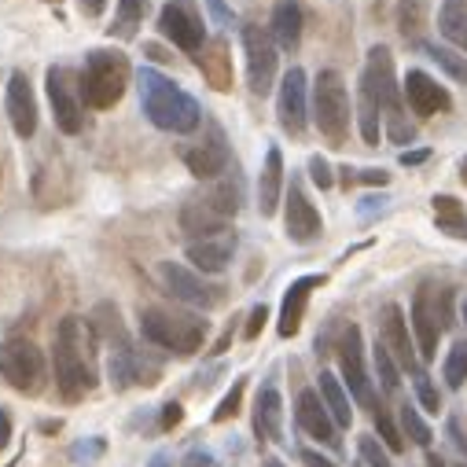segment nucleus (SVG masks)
<instances>
[{"label": "nucleus", "mask_w": 467, "mask_h": 467, "mask_svg": "<svg viewBox=\"0 0 467 467\" xmlns=\"http://www.w3.org/2000/svg\"><path fill=\"white\" fill-rule=\"evenodd\" d=\"M96 328L81 317H63L52 339V368L63 401H81L88 391L100 387V357H96Z\"/></svg>", "instance_id": "f257e3e1"}, {"label": "nucleus", "mask_w": 467, "mask_h": 467, "mask_svg": "<svg viewBox=\"0 0 467 467\" xmlns=\"http://www.w3.org/2000/svg\"><path fill=\"white\" fill-rule=\"evenodd\" d=\"M137 92H140V107L144 118L162 129V133H177L188 137L199 129L203 122V107L192 92H184L173 77L158 74L155 66H137Z\"/></svg>", "instance_id": "f03ea898"}, {"label": "nucleus", "mask_w": 467, "mask_h": 467, "mask_svg": "<svg viewBox=\"0 0 467 467\" xmlns=\"http://www.w3.org/2000/svg\"><path fill=\"white\" fill-rule=\"evenodd\" d=\"M364 77L371 81L380 96V107L387 115V137L394 144H409L416 140V122L409 118V107H405V92H401V81L394 74V56L387 45H371L368 48V63H364Z\"/></svg>", "instance_id": "7ed1b4c3"}, {"label": "nucleus", "mask_w": 467, "mask_h": 467, "mask_svg": "<svg viewBox=\"0 0 467 467\" xmlns=\"http://www.w3.org/2000/svg\"><path fill=\"white\" fill-rule=\"evenodd\" d=\"M129 77H137V74H133L129 59L118 48H96V52H88L85 56V70H81L85 107H92V111L118 107V100L126 96V88H129Z\"/></svg>", "instance_id": "20e7f679"}, {"label": "nucleus", "mask_w": 467, "mask_h": 467, "mask_svg": "<svg viewBox=\"0 0 467 467\" xmlns=\"http://www.w3.org/2000/svg\"><path fill=\"white\" fill-rule=\"evenodd\" d=\"M207 331H210V324L196 313L162 310V306H151L140 313V335L166 353H180V357L199 353L207 342Z\"/></svg>", "instance_id": "39448f33"}, {"label": "nucleus", "mask_w": 467, "mask_h": 467, "mask_svg": "<svg viewBox=\"0 0 467 467\" xmlns=\"http://www.w3.org/2000/svg\"><path fill=\"white\" fill-rule=\"evenodd\" d=\"M313 122L320 129V137L331 144V147H342L346 137H350V122H353V107H350V92H346V81L339 70H320L313 77Z\"/></svg>", "instance_id": "423d86ee"}, {"label": "nucleus", "mask_w": 467, "mask_h": 467, "mask_svg": "<svg viewBox=\"0 0 467 467\" xmlns=\"http://www.w3.org/2000/svg\"><path fill=\"white\" fill-rule=\"evenodd\" d=\"M449 317H452V291L445 284H438V279L420 284V291L412 295V335L420 342L423 360H434L438 339L449 328Z\"/></svg>", "instance_id": "0eeeda50"}, {"label": "nucleus", "mask_w": 467, "mask_h": 467, "mask_svg": "<svg viewBox=\"0 0 467 467\" xmlns=\"http://www.w3.org/2000/svg\"><path fill=\"white\" fill-rule=\"evenodd\" d=\"M0 376H5V383L15 387L19 394H37L45 387V376H48L45 350L23 335L5 339L0 342Z\"/></svg>", "instance_id": "6e6552de"}, {"label": "nucleus", "mask_w": 467, "mask_h": 467, "mask_svg": "<svg viewBox=\"0 0 467 467\" xmlns=\"http://www.w3.org/2000/svg\"><path fill=\"white\" fill-rule=\"evenodd\" d=\"M335 353H339V368H342V380H346L350 398H353L360 409H368L371 416H376L383 405H380L376 391H371V380H368V368H364V339H360V328H357V324H342L339 342H335Z\"/></svg>", "instance_id": "1a4fd4ad"}, {"label": "nucleus", "mask_w": 467, "mask_h": 467, "mask_svg": "<svg viewBox=\"0 0 467 467\" xmlns=\"http://www.w3.org/2000/svg\"><path fill=\"white\" fill-rule=\"evenodd\" d=\"M45 92H48V107L56 126L66 137H77L85 126V96H81V74L66 70V66H48L45 74Z\"/></svg>", "instance_id": "9d476101"}, {"label": "nucleus", "mask_w": 467, "mask_h": 467, "mask_svg": "<svg viewBox=\"0 0 467 467\" xmlns=\"http://www.w3.org/2000/svg\"><path fill=\"white\" fill-rule=\"evenodd\" d=\"M239 37H243V59H247V88L254 96H269L279 77V48L272 34L258 23H247Z\"/></svg>", "instance_id": "9b49d317"}, {"label": "nucleus", "mask_w": 467, "mask_h": 467, "mask_svg": "<svg viewBox=\"0 0 467 467\" xmlns=\"http://www.w3.org/2000/svg\"><path fill=\"white\" fill-rule=\"evenodd\" d=\"M158 34L180 48V52H188L192 59L207 48V23L203 15L196 12L192 0H166L162 12H158Z\"/></svg>", "instance_id": "f8f14e48"}, {"label": "nucleus", "mask_w": 467, "mask_h": 467, "mask_svg": "<svg viewBox=\"0 0 467 467\" xmlns=\"http://www.w3.org/2000/svg\"><path fill=\"white\" fill-rule=\"evenodd\" d=\"M276 122L284 126L288 137H306L310 126V77L302 66H291L279 77V92H276Z\"/></svg>", "instance_id": "ddd939ff"}, {"label": "nucleus", "mask_w": 467, "mask_h": 467, "mask_svg": "<svg viewBox=\"0 0 467 467\" xmlns=\"http://www.w3.org/2000/svg\"><path fill=\"white\" fill-rule=\"evenodd\" d=\"M158 279H162V288H166L177 302L192 306V310H214V306L225 299V291H221L218 284H210V279H203L196 269H184V265H177V261H162V265H158Z\"/></svg>", "instance_id": "4468645a"}, {"label": "nucleus", "mask_w": 467, "mask_h": 467, "mask_svg": "<svg viewBox=\"0 0 467 467\" xmlns=\"http://www.w3.org/2000/svg\"><path fill=\"white\" fill-rule=\"evenodd\" d=\"M401 92H405V107L412 118H431L438 111H449L452 107V96L445 92V85H438L427 70H409L405 81H401Z\"/></svg>", "instance_id": "2eb2a0df"}, {"label": "nucleus", "mask_w": 467, "mask_h": 467, "mask_svg": "<svg viewBox=\"0 0 467 467\" xmlns=\"http://www.w3.org/2000/svg\"><path fill=\"white\" fill-rule=\"evenodd\" d=\"M107 376L118 391H129V387H144V383H155L158 380V364H151L133 342L126 346H115L107 353Z\"/></svg>", "instance_id": "dca6fc26"}, {"label": "nucleus", "mask_w": 467, "mask_h": 467, "mask_svg": "<svg viewBox=\"0 0 467 467\" xmlns=\"http://www.w3.org/2000/svg\"><path fill=\"white\" fill-rule=\"evenodd\" d=\"M5 107H8V122L15 129L19 140H30L37 133V100H34V88H30V77L23 70H15L8 77V88H5Z\"/></svg>", "instance_id": "f3484780"}, {"label": "nucleus", "mask_w": 467, "mask_h": 467, "mask_svg": "<svg viewBox=\"0 0 467 467\" xmlns=\"http://www.w3.org/2000/svg\"><path fill=\"white\" fill-rule=\"evenodd\" d=\"M284 228L295 243H313L320 239L324 232V221H320V210L310 203V196L302 192V184L295 180L288 188V199H284Z\"/></svg>", "instance_id": "a211bd4d"}, {"label": "nucleus", "mask_w": 467, "mask_h": 467, "mask_svg": "<svg viewBox=\"0 0 467 467\" xmlns=\"http://www.w3.org/2000/svg\"><path fill=\"white\" fill-rule=\"evenodd\" d=\"M180 158H184V166L192 169V177H199V180H218V177L228 169V144H225L221 129L210 126V137H203V140L192 144V147H184Z\"/></svg>", "instance_id": "6ab92c4d"}, {"label": "nucleus", "mask_w": 467, "mask_h": 467, "mask_svg": "<svg viewBox=\"0 0 467 467\" xmlns=\"http://www.w3.org/2000/svg\"><path fill=\"white\" fill-rule=\"evenodd\" d=\"M320 284H324V276H299L295 284L284 291V302H279V320H276L279 339H295L299 335L302 317H306V306H310V295Z\"/></svg>", "instance_id": "aec40b11"}, {"label": "nucleus", "mask_w": 467, "mask_h": 467, "mask_svg": "<svg viewBox=\"0 0 467 467\" xmlns=\"http://www.w3.org/2000/svg\"><path fill=\"white\" fill-rule=\"evenodd\" d=\"M180 232L188 236L192 243L196 239H210V236L228 232V218H221L203 196H196V199H188L180 207Z\"/></svg>", "instance_id": "412c9836"}, {"label": "nucleus", "mask_w": 467, "mask_h": 467, "mask_svg": "<svg viewBox=\"0 0 467 467\" xmlns=\"http://www.w3.org/2000/svg\"><path fill=\"white\" fill-rule=\"evenodd\" d=\"M383 342H387V350L394 353V360L405 368V371H420V360H416V346H412V328L405 324V317H401V310L391 302L387 310H383Z\"/></svg>", "instance_id": "4be33fe9"}, {"label": "nucleus", "mask_w": 467, "mask_h": 467, "mask_svg": "<svg viewBox=\"0 0 467 467\" xmlns=\"http://www.w3.org/2000/svg\"><path fill=\"white\" fill-rule=\"evenodd\" d=\"M302 26H306V15H302V5H299V0H276L269 34H272V41H276L279 52H299Z\"/></svg>", "instance_id": "5701e85b"}, {"label": "nucleus", "mask_w": 467, "mask_h": 467, "mask_svg": "<svg viewBox=\"0 0 467 467\" xmlns=\"http://www.w3.org/2000/svg\"><path fill=\"white\" fill-rule=\"evenodd\" d=\"M232 254H236V236L232 232H221V236H210V239H196L188 243V261L199 269V272H225L232 265Z\"/></svg>", "instance_id": "b1692460"}, {"label": "nucleus", "mask_w": 467, "mask_h": 467, "mask_svg": "<svg viewBox=\"0 0 467 467\" xmlns=\"http://www.w3.org/2000/svg\"><path fill=\"white\" fill-rule=\"evenodd\" d=\"M295 416H299V427L310 434V438H317V442H335V420H331V412H328V405H324V398L317 394V391H302L299 394V401H295Z\"/></svg>", "instance_id": "393cba45"}, {"label": "nucleus", "mask_w": 467, "mask_h": 467, "mask_svg": "<svg viewBox=\"0 0 467 467\" xmlns=\"http://www.w3.org/2000/svg\"><path fill=\"white\" fill-rule=\"evenodd\" d=\"M279 196H284V151L272 144L265 151V166H261V177H258V210L265 218H272L276 207H279Z\"/></svg>", "instance_id": "a878e982"}, {"label": "nucleus", "mask_w": 467, "mask_h": 467, "mask_svg": "<svg viewBox=\"0 0 467 467\" xmlns=\"http://www.w3.org/2000/svg\"><path fill=\"white\" fill-rule=\"evenodd\" d=\"M196 66L203 70V77H207V85L214 92H228L232 88V52H228L225 37L207 41V48L196 56Z\"/></svg>", "instance_id": "bb28decb"}, {"label": "nucleus", "mask_w": 467, "mask_h": 467, "mask_svg": "<svg viewBox=\"0 0 467 467\" xmlns=\"http://www.w3.org/2000/svg\"><path fill=\"white\" fill-rule=\"evenodd\" d=\"M254 434L261 442H279L284 438V401H279L276 387H261L254 401Z\"/></svg>", "instance_id": "cd10ccee"}, {"label": "nucleus", "mask_w": 467, "mask_h": 467, "mask_svg": "<svg viewBox=\"0 0 467 467\" xmlns=\"http://www.w3.org/2000/svg\"><path fill=\"white\" fill-rule=\"evenodd\" d=\"M380 96H376V88H371V81L360 74V88H357V122H360V137L368 147H376L380 144Z\"/></svg>", "instance_id": "c85d7f7f"}, {"label": "nucleus", "mask_w": 467, "mask_h": 467, "mask_svg": "<svg viewBox=\"0 0 467 467\" xmlns=\"http://www.w3.org/2000/svg\"><path fill=\"white\" fill-rule=\"evenodd\" d=\"M317 394L324 398V405H328V412H331V420H335V427H350L353 423V405H350V394H346V387L339 383V376L335 371H320V380H317Z\"/></svg>", "instance_id": "c756f323"}, {"label": "nucleus", "mask_w": 467, "mask_h": 467, "mask_svg": "<svg viewBox=\"0 0 467 467\" xmlns=\"http://www.w3.org/2000/svg\"><path fill=\"white\" fill-rule=\"evenodd\" d=\"M438 30H442V37L449 45L467 48V0H442Z\"/></svg>", "instance_id": "7c9ffc66"}, {"label": "nucleus", "mask_w": 467, "mask_h": 467, "mask_svg": "<svg viewBox=\"0 0 467 467\" xmlns=\"http://www.w3.org/2000/svg\"><path fill=\"white\" fill-rule=\"evenodd\" d=\"M434 210H438V228L452 239L467 243V210L452 199V196H434Z\"/></svg>", "instance_id": "2f4dec72"}, {"label": "nucleus", "mask_w": 467, "mask_h": 467, "mask_svg": "<svg viewBox=\"0 0 467 467\" xmlns=\"http://www.w3.org/2000/svg\"><path fill=\"white\" fill-rule=\"evenodd\" d=\"M144 12H147L144 0H118V12H115V23L107 26V34L122 37V41H133L140 23H144Z\"/></svg>", "instance_id": "473e14b6"}, {"label": "nucleus", "mask_w": 467, "mask_h": 467, "mask_svg": "<svg viewBox=\"0 0 467 467\" xmlns=\"http://www.w3.org/2000/svg\"><path fill=\"white\" fill-rule=\"evenodd\" d=\"M420 48H423V56H427L434 66H442L449 77H456L460 85H467V59H463V56H456L452 48H445V45H438V41H420Z\"/></svg>", "instance_id": "72a5a7b5"}, {"label": "nucleus", "mask_w": 467, "mask_h": 467, "mask_svg": "<svg viewBox=\"0 0 467 467\" xmlns=\"http://www.w3.org/2000/svg\"><path fill=\"white\" fill-rule=\"evenodd\" d=\"M467 383V339L452 342L449 357H445V387L449 391H460Z\"/></svg>", "instance_id": "f704fd0d"}, {"label": "nucleus", "mask_w": 467, "mask_h": 467, "mask_svg": "<svg viewBox=\"0 0 467 467\" xmlns=\"http://www.w3.org/2000/svg\"><path fill=\"white\" fill-rule=\"evenodd\" d=\"M376 371H380V383H383V391H387V394H394V391L401 387L398 360H394V353L387 350V342H383V339L376 342Z\"/></svg>", "instance_id": "c9c22d12"}, {"label": "nucleus", "mask_w": 467, "mask_h": 467, "mask_svg": "<svg viewBox=\"0 0 467 467\" xmlns=\"http://www.w3.org/2000/svg\"><path fill=\"white\" fill-rule=\"evenodd\" d=\"M357 452H360L364 467H394L391 452L383 449V442H380L376 434H360V438H357Z\"/></svg>", "instance_id": "e433bc0d"}, {"label": "nucleus", "mask_w": 467, "mask_h": 467, "mask_svg": "<svg viewBox=\"0 0 467 467\" xmlns=\"http://www.w3.org/2000/svg\"><path fill=\"white\" fill-rule=\"evenodd\" d=\"M398 30L405 37H420V30H423V0H401L398 5Z\"/></svg>", "instance_id": "4c0bfd02"}, {"label": "nucleus", "mask_w": 467, "mask_h": 467, "mask_svg": "<svg viewBox=\"0 0 467 467\" xmlns=\"http://www.w3.org/2000/svg\"><path fill=\"white\" fill-rule=\"evenodd\" d=\"M243 391H247V380L239 376V380L228 387V394L218 401V409H214V423H228L232 416H239V405H243Z\"/></svg>", "instance_id": "58836bf2"}, {"label": "nucleus", "mask_w": 467, "mask_h": 467, "mask_svg": "<svg viewBox=\"0 0 467 467\" xmlns=\"http://www.w3.org/2000/svg\"><path fill=\"white\" fill-rule=\"evenodd\" d=\"M398 420H401L405 434H409V438H412L416 445H431V438H434V434H431L427 420H423V416L416 412V405H401V416H398Z\"/></svg>", "instance_id": "ea45409f"}, {"label": "nucleus", "mask_w": 467, "mask_h": 467, "mask_svg": "<svg viewBox=\"0 0 467 467\" xmlns=\"http://www.w3.org/2000/svg\"><path fill=\"white\" fill-rule=\"evenodd\" d=\"M376 431H380V442H387V449H391V452H401V449H405V438H401V431L394 427V420H391L383 409L376 412Z\"/></svg>", "instance_id": "a19ab883"}, {"label": "nucleus", "mask_w": 467, "mask_h": 467, "mask_svg": "<svg viewBox=\"0 0 467 467\" xmlns=\"http://www.w3.org/2000/svg\"><path fill=\"white\" fill-rule=\"evenodd\" d=\"M412 383H416V398H420V405H423L427 412H438V409H442V401H438V391H434V383H431V376H427L423 368L412 376Z\"/></svg>", "instance_id": "79ce46f5"}, {"label": "nucleus", "mask_w": 467, "mask_h": 467, "mask_svg": "<svg viewBox=\"0 0 467 467\" xmlns=\"http://www.w3.org/2000/svg\"><path fill=\"white\" fill-rule=\"evenodd\" d=\"M310 177H313V184H317L320 192H331L335 188V173H331V166H328L324 155H313L310 158Z\"/></svg>", "instance_id": "37998d69"}, {"label": "nucleus", "mask_w": 467, "mask_h": 467, "mask_svg": "<svg viewBox=\"0 0 467 467\" xmlns=\"http://www.w3.org/2000/svg\"><path fill=\"white\" fill-rule=\"evenodd\" d=\"M104 449H107L104 438H81V442L74 445V460H77V463H92Z\"/></svg>", "instance_id": "c03bdc74"}, {"label": "nucleus", "mask_w": 467, "mask_h": 467, "mask_svg": "<svg viewBox=\"0 0 467 467\" xmlns=\"http://www.w3.org/2000/svg\"><path fill=\"white\" fill-rule=\"evenodd\" d=\"M342 177L346 180H357V184H371V188H383V184H391V173L387 169H360V173L342 169Z\"/></svg>", "instance_id": "a18cd8bd"}, {"label": "nucleus", "mask_w": 467, "mask_h": 467, "mask_svg": "<svg viewBox=\"0 0 467 467\" xmlns=\"http://www.w3.org/2000/svg\"><path fill=\"white\" fill-rule=\"evenodd\" d=\"M265 320H269V306H254L250 310V317H247V328H243V339H258L261 335V328H265Z\"/></svg>", "instance_id": "49530a36"}, {"label": "nucleus", "mask_w": 467, "mask_h": 467, "mask_svg": "<svg viewBox=\"0 0 467 467\" xmlns=\"http://www.w3.org/2000/svg\"><path fill=\"white\" fill-rule=\"evenodd\" d=\"M180 420H184V405H180V401H169V405L162 409V416H158V427H162V431H173Z\"/></svg>", "instance_id": "de8ad7c7"}, {"label": "nucleus", "mask_w": 467, "mask_h": 467, "mask_svg": "<svg viewBox=\"0 0 467 467\" xmlns=\"http://www.w3.org/2000/svg\"><path fill=\"white\" fill-rule=\"evenodd\" d=\"M8 442H12V412L0 409V449H8Z\"/></svg>", "instance_id": "09e8293b"}, {"label": "nucleus", "mask_w": 467, "mask_h": 467, "mask_svg": "<svg viewBox=\"0 0 467 467\" xmlns=\"http://www.w3.org/2000/svg\"><path fill=\"white\" fill-rule=\"evenodd\" d=\"M431 158V147H416V151H405L401 155V166H420V162H427Z\"/></svg>", "instance_id": "8fccbe9b"}, {"label": "nucleus", "mask_w": 467, "mask_h": 467, "mask_svg": "<svg viewBox=\"0 0 467 467\" xmlns=\"http://www.w3.org/2000/svg\"><path fill=\"white\" fill-rule=\"evenodd\" d=\"M184 467H214V460H210V452H188L184 456Z\"/></svg>", "instance_id": "3c124183"}, {"label": "nucleus", "mask_w": 467, "mask_h": 467, "mask_svg": "<svg viewBox=\"0 0 467 467\" xmlns=\"http://www.w3.org/2000/svg\"><path fill=\"white\" fill-rule=\"evenodd\" d=\"M81 8H85V15H104V8H107V0H81Z\"/></svg>", "instance_id": "603ef678"}, {"label": "nucleus", "mask_w": 467, "mask_h": 467, "mask_svg": "<svg viewBox=\"0 0 467 467\" xmlns=\"http://www.w3.org/2000/svg\"><path fill=\"white\" fill-rule=\"evenodd\" d=\"M207 5H210V12H214V15H218V23H225V26H228V23H232V12H228V8H225V5H221V0H207Z\"/></svg>", "instance_id": "864d4df0"}, {"label": "nucleus", "mask_w": 467, "mask_h": 467, "mask_svg": "<svg viewBox=\"0 0 467 467\" xmlns=\"http://www.w3.org/2000/svg\"><path fill=\"white\" fill-rule=\"evenodd\" d=\"M302 463L306 467H335L328 456H320V452H302Z\"/></svg>", "instance_id": "5fc2aeb1"}, {"label": "nucleus", "mask_w": 467, "mask_h": 467, "mask_svg": "<svg viewBox=\"0 0 467 467\" xmlns=\"http://www.w3.org/2000/svg\"><path fill=\"white\" fill-rule=\"evenodd\" d=\"M383 203H387V199H383V196H380V199H364V203H360V207H357V210H360V214H376V210H380V207H383Z\"/></svg>", "instance_id": "6e6d98bb"}, {"label": "nucleus", "mask_w": 467, "mask_h": 467, "mask_svg": "<svg viewBox=\"0 0 467 467\" xmlns=\"http://www.w3.org/2000/svg\"><path fill=\"white\" fill-rule=\"evenodd\" d=\"M147 467H173V463H169V456H166V452H158V456H151V463H147Z\"/></svg>", "instance_id": "4d7b16f0"}, {"label": "nucleus", "mask_w": 467, "mask_h": 467, "mask_svg": "<svg viewBox=\"0 0 467 467\" xmlns=\"http://www.w3.org/2000/svg\"><path fill=\"white\" fill-rule=\"evenodd\" d=\"M460 180H463V184H467V158H463V162H460Z\"/></svg>", "instance_id": "13d9d810"}, {"label": "nucleus", "mask_w": 467, "mask_h": 467, "mask_svg": "<svg viewBox=\"0 0 467 467\" xmlns=\"http://www.w3.org/2000/svg\"><path fill=\"white\" fill-rule=\"evenodd\" d=\"M463 324H467V299H463Z\"/></svg>", "instance_id": "bf43d9fd"}, {"label": "nucleus", "mask_w": 467, "mask_h": 467, "mask_svg": "<svg viewBox=\"0 0 467 467\" xmlns=\"http://www.w3.org/2000/svg\"><path fill=\"white\" fill-rule=\"evenodd\" d=\"M41 5H59V0H41Z\"/></svg>", "instance_id": "052dcab7"}, {"label": "nucleus", "mask_w": 467, "mask_h": 467, "mask_svg": "<svg viewBox=\"0 0 467 467\" xmlns=\"http://www.w3.org/2000/svg\"><path fill=\"white\" fill-rule=\"evenodd\" d=\"M269 467H279V460H269Z\"/></svg>", "instance_id": "680f3d73"}, {"label": "nucleus", "mask_w": 467, "mask_h": 467, "mask_svg": "<svg viewBox=\"0 0 467 467\" xmlns=\"http://www.w3.org/2000/svg\"><path fill=\"white\" fill-rule=\"evenodd\" d=\"M357 467H364V463H357Z\"/></svg>", "instance_id": "e2e57ef3"}]
</instances>
